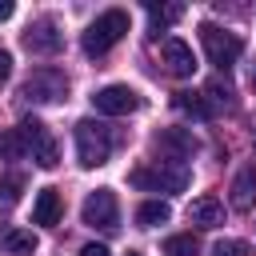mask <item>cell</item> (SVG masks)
<instances>
[{
	"mask_svg": "<svg viewBox=\"0 0 256 256\" xmlns=\"http://www.w3.org/2000/svg\"><path fill=\"white\" fill-rule=\"evenodd\" d=\"M124 32H128V12H124V8H108V12H100V16L84 28L80 48H84L88 56H104Z\"/></svg>",
	"mask_w": 256,
	"mask_h": 256,
	"instance_id": "6da1fadb",
	"label": "cell"
},
{
	"mask_svg": "<svg viewBox=\"0 0 256 256\" xmlns=\"http://www.w3.org/2000/svg\"><path fill=\"white\" fill-rule=\"evenodd\" d=\"M108 156H112V136H108V128H104L100 120H92V116L76 120V160H80L84 168H100V164H108Z\"/></svg>",
	"mask_w": 256,
	"mask_h": 256,
	"instance_id": "7a4b0ae2",
	"label": "cell"
},
{
	"mask_svg": "<svg viewBox=\"0 0 256 256\" xmlns=\"http://www.w3.org/2000/svg\"><path fill=\"white\" fill-rule=\"evenodd\" d=\"M188 180H192V172L180 160H156L152 168H136L132 172V184L144 188V192H184Z\"/></svg>",
	"mask_w": 256,
	"mask_h": 256,
	"instance_id": "3957f363",
	"label": "cell"
},
{
	"mask_svg": "<svg viewBox=\"0 0 256 256\" xmlns=\"http://www.w3.org/2000/svg\"><path fill=\"white\" fill-rule=\"evenodd\" d=\"M200 44H204L208 64H216V68H232L240 60V52H244L240 36L236 32H224L220 24H200Z\"/></svg>",
	"mask_w": 256,
	"mask_h": 256,
	"instance_id": "277c9868",
	"label": "cell"
},
{
	"mask_svg": "<svg viewBox=\"0 0 256 256\" xmlns=\"http://www.w3.org/2000/svg\"><path fill=\"white\" fill-rule=\"evenodd\" d=\"M20 96L28 104H56L68 96V76L60 68H36L24 84H20Z\"/></svg>",
	"mask_w": 256,
	"mask_h": 256,
	"instance_id": "5b68a950",
	"label": "cell"
},
{
	"mask_svg": "<svg viewBox=\"0 0 256 256\" xmlns=\"http://www.w3.org/2000/svg\"><path fill=\"white\" fill-rule=\"evenodd\" d=\"M16 132H20V140H24V152H28V156H32L40 168H56L60 152H56V140L48 136L44 120H36V116H24V120L16 124Z\"/></svg>",
	"mask_w": 256,
	"mask_h": 256,
	"instance_id": "8992f818",
	"label": "cell"
},
{
	"mask_svg": "<svg viewBox=\"0 0 256 256\" xmlns=\"http://www.w3.org/2000/svg\"><path fill=\"white\" fill-rule=\"evenodd\" d=\"M80 220H84L88 228L112 232V228L120 224V204H116V192H112V188H96V192H88V200H84V208H80Z\"/></svg>",
	"mask_w": 256,
	"mask_h": 256,
	"instance_id": "52a82bcc",
	"label": "cell"
},
{
	"mask_svg": "<svg viewBox=\"0 0 256 256\" xmlns=\"http://www.w3.org/2000/svg\"><path fill=\"white\" fill-rule=\"evenodd\" d=\"M92 104L104 116H128V112L140 108V92L128 88V84H104L100 92H92Z\"/></svg>",
	"mask_w": 256,
	"mask_h": 256,
	"instance_id": "ba28073f",
	"label": "cell"
},
{
	"mask_svg": "<svg viewBox=\"0 0 256 256\" xmlns=\"http://www.w3.org/2000/svg\"><path fill=\"white\" fill-rule=\"evenodd\" d=\"M156 148L168 156V160H188V156H196L200 152V140L188 132V128H164L160 136H156Z\"/></svg>",
	"mask_w": 256,
	"mask_h": 256,
	"instance_id": "9c48e42d",
	"label": "cell"
},
{
	"mask_svg": "<svg viewBox=\"0 0 256 256\" xmlns=\"http://www.w3.org/2000/svg\"><path fill=\"white\" fill-rule=\"evenodd\" d=\"M160 60H164V68L172 72V76H192L196 72V56H192V48L180 40V36H168L164 44H160Z\"/></svg>",
	"mask_w": 256,
	"mask_h": 256,
	"instance_id": "30bf717a",
	"label": "cell"
},
{
	"mask_svg": "<svg viewBox=\"0 0 256 256\" xmlns=\"http://www.w3.org/2000/svg\"><path fill=\"white\" fill-rule=\"evenodd\" d=\"M60 216H64L60 192H56V188H40V192H36V204H32V224L52 228V224H60Z\"/></svg>",
	"mask_w": 256,
	"mask_h": 256,
	"instance_id": "8fae6325",
	"label": "cell"
},
{
	"mask_svg": "<svg viewBox=\"0 0 256 256\" xmlns=\"http://www.w3.org/2000/svg\"><path fill=\"white\" fill-rule=\"evenodd\" d=\"M188 220H192L196 228H220V224H224V204H220L216 196H196V200L188 204Z\"/></svg>",
	"mask_w": 256,
	"mask_h": 256,
	"instance_id": "7c38bea8",
	"label": "cell"
},
{
	"mask_svg": "<svg viewBox=\"0 0 256 256\" xmlns=\"http://www.w3.org/2000/svg\"><path fill=\"white\" fill-rule=\"evenodd\" d=\"M24 44L32 48V52H56L60 48V32H56V20H36L28 32H24Z\"/></svg>",
	"mask_w": 256,
	"mask_h": 256,
	"instance_id": "4fadbf2b",
	"label": "cell"
},
{
	"mask_svg": "<svg viewBox=\"0 0 256 256\" xmlns=\"http://www.w3.org/2000/svg\"><path fill=\"white\" fill-rule=\"evenodd\" d=\"M36 244H40L36 232H28V228H0V248L8 256H32Z\"/></svg>",
	"mask_w": 256,
	"mask_h": 256,
	"instance_id": "5bb4252c",
	"label": "cell"
},
{
	"mask_svg": "<svg viewBox=\"0 0 256 256\" xmlns=\"http://www.w3.org/2000/svg\"><path fill=\"white\" fill-rule=\"evenodd\" d=\"M252 204H256V168H240L232 180V208L248 212Z\"/></svg>",
	"mask_w": 256,
	"mask_h": 256,
	"instance_id": "9a60e30c",
	"label": "cell"
},
{
	"mask_svg": "<svg viewBox=\"0 0 256 256\" xmlns=\"http://www.w3.org/2000/svg\"><path fill=\"white\" fill-rule=\"evenodd\" d=\"M200 96H204V104H208L212 112H220V108H232V104H236V92H232V84H228V80H220V76H216V80H208Z\"/></svg>",
	"mask_w": 256,
	"mask_h": 256,
	"instance_id": "2e32d148",
	"label": "cell"
},
{
	"mask_svg": "<svg viewBox=\"0 0 256 256\" xmlns=\"http://www.w3.org/2000/svg\"><path fill=\"white\" fill-rule=\"evenodd\" d=\"M168 220H172V208L164 200H144L136 208V224L140 228H156V224H168Z\"/></svg>",
	"mask_w": 256,
	"mask_h": 256,
	"instance_id": "e0dca14e",
	"label": "cell"
},
{
	"mask_svg": "<svg viewBox=\"0 0 256 256\" xmlns=\"http://www.w3.org/2000/svg\"><path fill=\"white\" fill-rule=\"evenodd\" d=\"M180 16H184V8H180V4H148V20H152V32H164V28H172Z\"/></svg>",
	"mask_w": 256,
	"mask_h": 256,
	"instance_id": "ac0fdd59",
	"label": "cell"
},
{
	"mask_svg": "<svg viewBox=\"0 0 256 256\" xmlns=\"http://www.w3.org/2000/svg\"><path fill=\"white\" fill-rule=\"evenodd\" d=\"M164 256H200V240H196L192 232L168 236V240H164Z\"/></svg>",
	"mask_w": 256,
	"mask_h": 256,
	"instance_id": "d6986e66",
	"label": "cell"
},
{
	"mask_svg": "<svg viewBox=\"0 0 256 256\" xmlns=\"http://www.w3.org/2000/svg\"><path fill=\"white\" fill-rule=\"evenodd\" d=\"M176 108L188 112V116H196V120H208V116H212V108L204 104L200 92H176Z\"/></svg>",
	"mask_w": 256,
	"mask_h": 256,
	"instance_id": "ffe728a7",
	"label": "cell"
},
{
	"mask_svg": "<svg viewBox=\"0 0 256 256\" xmlns=\"http://www.w3.org/2000/svg\"><path fill=\"white\" fill-rule=\"evenodd\" d=\"M0 156H4V160H20V156H28V152H24V140H20L16 128H4V132H0Z\"/></svg>",
	"mask_w": 256,
	"mask_h": 256,
	"instance_id": "44dd1931",
	"label": "cell"
},
{
	"mask_svg": "<svg viewBox=\"0 0 256 256\" xmlns=\"http://www.w3.org/2000/svg\"><path fill=\"white\" fill-rule=\"evenodd\" d=\"M20 192H24V176H20V172L0 176V200H4V204H16V200H20Z\"/></svg>",
	"mask_w": 256,
	"mask_h": 256,
	"instance_id": "7402d4cb",
	"label": "cell"
},
{
	"mask_svg": "<svg viewBox=\"0 0 256 256\" xmlns=\"http://www.w3.org/2000/svg\"><path fill=\"white\" fill-rule=\"evenodd\" d=\"M212 256H248V244L244 240H220L212 248Z\"/></svg>",
	"mask_w": 256,
	"mask_h": 256,
	"instance_id": "603a6c76",
	"label": "cell"
},
{
	"mask_svg": "<svg viewBox=\"0 0 256 256\" xmlns=\"http://www.w3.org/2000/svg\"><path fill=\"white\" fill-rule=\"evenodd\" d=\"M8 72H12V52H4V48H0V84L8 80Z\"/></svg>",
	"mask_w": 256,
	"mask_h": 256,
	"instance_id": "cb8c5ba5",
	"label": "cell"
},
{
	"mask_svg": "<svg viewBox=\"0 0 256 256\" xmlns=\"http://www.w3.org/2000/svg\"><path fill=\"white\" fill-rule=\"evenodd\" d=\"M80 256H112V252H108L104 244H84V248H80Z\"/></svg>",
	"mask_w": 256,
	"mask_h": 256,
	"instance_id": "d4e9b609",
	"label": "cell"
},
{
	"mask_svg": "<svg viewBox=\"0 0 256 256\" xmlns=\"http://www.w3.org/2000/svg\"><path fill=\"white\" fill-rule=\"evenodd\" d=\"M12 12H16V4H12V0H0V20H8Z\"/></svg>",
	"mask_w": 256,
	"mask_h": 256,
	"instance_id": "484cf974",
	"label": "cell"
},
{
	"mask_svg": "<svg viewBox=\"0 0 256 256\" xmlns=\"http://www.w3.org/2000/svg\"><path fill=\"white\" fill-rule=\"evenodd\" d=\"M128 256H140V252H128Z\"/></svg>",
	"mask_w": 256,
	"mask_h": 256,
	"instance_id": "4316f807",
	"label": "cell"
}]
</instances>
